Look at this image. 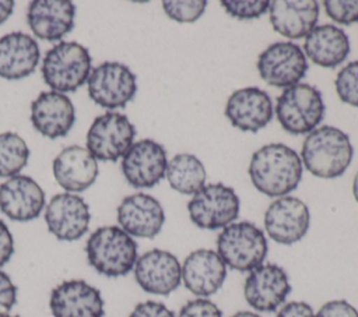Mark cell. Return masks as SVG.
I'll return each instance as SVG.
<instances>
[{"label":"cell","mask_w":358,"mask_h":317,"mask_svg":"<svg viewBox=\"0 0 358 317\" xmlns=\"http://www.w3.org/2000/svg\"><path fill=\"white\" fill-rule=\"evenodd\" d=\"M249 176L260 193L268 197H284L298 187L302 177V161L285 144H267L252 155Z\"/></svg>","instance_id":"cell-1"},{"label":"cell","mask_w":358,"mask_h":317,"mask_svg":"<svg viewBox=\"0 0 358 317\" xmlns=\"http://www.w3.org/2000/svg\"><path fill=\"white\" fill-rule=\"evenodd\" d=\"M354 149L348 135L337 127L322 126L310 131L302 144V163L315 176H341L351 163Z\"/></svg>","instance_id":"cell-2"},{"label":"cell","mask_w":358,"mask_h":317,"mask_svg":"<svg viewBox=\"0 0 358 317\" xmlns=\"http://www.w3.org/2000/svg\"><path fill=\"white\" fill-rule=\"evenodd\" d=\"M90 265L105 277H123L137 261V243L120 226L94 230L85 244Z\"/></svg>","instance_id":"cell-3"},{"label":"cell","mask_w":358,"mask_h":317,"mask_svg":"<svg viewBox=\"0 0 358 317\" xmlns=\"http://www.w3.org/2000/svg\"><path fill=\"white\" fill-rule=\"evenodd\" d=\"M267 240L260 228L248 221L232 222L217 237V253L227 267L246 272L262 265L267 256Z\"/></svg>","instance_id":"cell-4"},{"label":"cell","mask_w":358,"mask_h":317,"mask_svg":"<svg viewBox=\"0 0 358 317\" xmlns=\"http://www.w3.org/2000/svg\"><path fill=\"white\" fill-rule=\"evenodd\" d=\"M91 54L77 42L62 40L50 47L42 61V77L56 92H74L91 73Z\"/></svg>","instance_id":"cell-5"},{"label":"cell","mask_w":358,"mask_h":317,"mask_svg":"<svg viewBox=\"0 0 358 317\" xmlns=\"http://www.w3.org/2000/svg\"><path fill=\"white\" fill-rule=\"evenodd\" d=\"M275 116L281 127L291 134H309L324 116L320 91L309 84L285 88L277 98Z\"/></svg>","instance_id":"cell-6"},{"label":"cell","mask_w":358,"mask_h":317,"mask_svg":"<svg viewBox=\"0 0 358 317\" xmlns=\"http://www.w3.org/2000/svg\"><path fill=\"white\" fill-rule=\"evenodd\" d=\"M241 201L234 189L222 183L204 184L187 202L190 221L200 229H224L239 215Z\"/></svg>","instance_id":"cell-7"},{"label":"cell","mask_w":358,"mask_h":317,"mask_svg":"<svg viewBox=\"0 0 358 317\" xmlns=\"http://www.w3.org/2000/svg\"><path fill=\"white\" fill-rule=\"evenodd\" d=\"M136 128L127 116L108 112L98 116L87 133V149L99 161L115 162L133 145Z\"/></svg>","instance_id":"cell-8"},{"label":"cell","mask_w":358,"mask_h":317,"mask_svg":"<svg viewBox=\"0 0 358 317\" xmlns=\"http://www.w3.org/2000/svg\"><path fill=\"white\" fill-rule=\"evenodd\" d=\"M87 84L90 98L105 109L124 108L137 91L136 75L117 61H103L92 68Z\"/></svg>","instance_id":"cell-9"},{"label":"cell","mask_w":358,"mask_h":317,"mask_svg":"<svg viewBox=\"0 0 358 317\" xmlns=\"http://www.w3.org/2000/svg\"><path fill=\"white\" fill-rule=\"evenodd\" d=\"M262 80L277 88L299 84L308 71L303 50L294 42H275L263 50L257 59Z\"/></svg>","instance_id":"cell-10"},{"label":"cell","mask_w":358,"mask_h":317,"mask_svg":"<svg viewBox=\"0 0 358 317\" xmlns=\"http://www.w3.org/2000/svg\"><path fill=\"white\" fill-rule=\"evenodd\" d=\"M291 292V283L285 270L277 264H262L252 270L245 281L243 295L248 304L270 313L277 310Z\"/></svg>","instance_id":"cell-11"},{"label":"cell","mask_w":358,"mask_h":317,"mask_svg":"<svg viewBox=\"0 0 358 317\" xmlns=\"http://www.w3.org/2000/svg\"><path fill=\"white\" fill-rule=\"evenodd\" d=\"M165 148L154 140L134 142L122 159V172L133 187L150 189L158 184L166 172Z\"/></svg>","instance_id":"cell-12"},{"label":"cell","mask_w":358,"mask_h":317,"mask_svg":"<svg viewBox=\"0 0 358 317\" xmlns=\"http://www.w3.org/2000/svg\"><path fill=\"white\" fill-rule=\"evenodd\" d=\"M134 278L147 293L166 296L180 285L182 265L172 253L152 249L137 257Z\"/></svg>","instance_id":"cell-13"},{"label":"cell","mask_w":358,"mask_h":317,"mask_svg":"<svg viewBox=\"0 0 358 317\" xmlns=\"http://www.w3.org/2000/svg\"><path fill=\"white\" fill-rule=\"evenodd\" d=\"M308 205L291 196L274 200L264 214V229L267 235L280 244L299 242L309 229Z\"/></svg>","instance_id":"cell-14"},{"label":"cell","mask_w":358,"mask_h":317,"mask_svg":"<svg viewBox=\"0 0 358 317\" xmlns=\"http://www.w3.org/2000/svg\"><path fill=\"white\" fill-rule=\"evenodd\" d=\"M91 221L88 204L71 193L56 194L45 209L49 232L59 240L73 242L88 230Z\"/></svg>","instance_id":"cell-15"},{"label":"cell","mask_w":358,"mask_h":317,"mask_svg":"<svg viewBox=\"0 0 358 317\" xmlns=\"http://www.w3.org/2000/svg\"><path fill=\"white\" fill-rule=\"evenodd\" d=\"M117 222L131 237L152 239L165 222L161 202L145 193H136L122 200L117 207Z\"/></svg>","instance_id":"cell-16"},{"label":"cell","mask_w":358,"mask_h":317,"mask_svg":"<svg viewBox=\"0 0 358 317\" xmlns=\"http://www.w3.org/2000/svg\"><path fill=\"white\" fill-rule=\"evenodd\" d=\"M49 307L53 317H102L101 292L83 279L59 283L50 293Z\"/></svg>","instance_id":"cell-17"},{"label":"cell","mask_w":358,"mask_h":317,"mask_svg":"<svg viewBox=\"0 0 358 317\" xmlns=\"http://www.w3.org/2000/svg\"><path fill=\"white\" fill-rule=\"evenodd\" d=\"M273 102L268 94L257 87L232 92L225 105V116L241 131L256 133L273 119Z\"/></svg>","instance_id":"cell-18"},{"label":"cell","mask_w":358,"mask_h":317,"mask_svg":"<svg viewBox=\"0 0 358 317\" xmlns=\"http://www.w3.org/2000/svg\"><path fill=\"white\" fill-rule=\"evenodd\" d=\"M45 208V193L29 176L15 175L0 184V211L13 221L28 222Z\"/></svg>","instance_id":"cell-19"},{"label":"cell","mask_w":358,"mask_h":317,"mask_svg":"<svg viewBox=\"0 0 358 317\" xmlns=\"http://www.w3.org/2000/svg\"><path fill=\"white\" fill-rule=\"evenodd\" d=\"M227 278V265L217 251L199 249L182 264V282L196 296L208 297L220 290Z\"/></svg>","instance_id":"cell-20"},{"label":"cell","mask_w":358,"mask_h":317,"mask_svg":"<svg viewBox=\"0 0 358 317\" xmlns=\"http://www.w3.org/2000/svg\"><path fill=\"white\" fill-rule=\"evenodd\" d=\"M76 120L71 101L60 92H41L31 103V121L42 135L59 138L67 135Z\"/></svg>","instance_id":"cell-21"},{"label":"cell","mask_w":358,"mask_h":317,"mask_svg":"<svg viewBox=\"0 0 358 317\" xmlns=\"http://www.w3.org/2000/svg\"><path fill=\"white\" fill-rule=\"evenodd\" d=\"M76 7L69 0H35L29 3L27 21L39 39L55 42L74 27Z\"/></svg>","instance_id":"cell-22"},{"label":"cell","mask_w":358,"mask_h":317,"mask_svg":"<svg viewBox=\"0 0 358 317\" xmlns=\"http://www.w3.org/2000/svg\"><path fill=\"white\" fill-rule=\"evenodd\" d=\"M270 22L280 35L305 38L316 25L319 4L315 0H274L268 4Z\"/></svg>","instance_id":"cell-23"},{"label":"cell","mask_w":358,"mask_h":317,"mask_svg":"<svg viewBox=\"0 0 358 317\" xmlns=\"http://www.w3.org/2000/svg\"><path fill=\"white\" fill-rule=\"evenodd\" d=\"M53 176L64 190L84 191L96 180L98 163L87 148L70 145L55 158Z\"/></svg>","instance_id":"cell-24"},{"label":"cell","mask_w":358,"mask_h":317,"mask_svg":"<svg viewBox=\"0 0 358 317\" xmlns=\"http://www.w3.org/2000/svg\"><path fill=\"white\" fill-rule=\"evenodd\" d=\"M39 61V46L24 32H11L0 38V77L21 80L34 73Z\"/></svg>","instance_id":"cell-25"},{"label":"cell","mask_w":358,"mask_h":317,"mask_svg":"<svg viewBox=\"0 0 358 317\" xmlns=\"http://www.w3.org/2000/svg\"><path fill=\"white\" fill-rule=\"evenodd\" d=\"M303 53L315 64L333 68L343 63L350 53V40L347 34L336 25L315 27L306 36Z\"/></svg>","instance_id":"cell-26"},{"label":"cell","mask_w":358,"mask_h":317,"mask_svg":"<svg viewBox=\"0 0 358 317\" xmlns=\"http://www.w3.org/2000/svg\"><path fill=\"white\" fill-rule=\"evenodd\" d=\"M165 176L173 190L182 194H196L206 184L207 175L196 155L182 152L168 162Z\"/></svg>","instance_id":"cell-27"},{"label":"cell","mask_w":358,"mask_h":317,"mask_svg":"<svg viewBox=\"0 0 358 317\" xmlns=\"http://www.w3.org/2000/svg\"><path fill=\"white\" fill-rule=\"evenodd\" d=\"M29 148L15 133L0 134V177H13L27 165Z\"/></svg>","instance_id":"cell-28"},{"label":"cell","mask_w":358,"mask_h":317,"mask_svg":"<svg viewBox=\"0 0 358 317\" xmlns=\"http://www.w3.org/2000/svg\"><path fill=\"white\" fill-rule=\"evenodd\" d=\"M338 98L354 108H358V60L345 64L336 77Z\"/></svg>","instance_id":"cell-29"},{"label":"cell","mask_w":358,"mask_h":317,"mask_svg":"<svg viewBox=\"0 0 358 317\" xmlns=\"http://www.w3.org/2000/svg\"><path fill=\"white\" fill-rule=\"evenodd\" d=\"M207 7L206 0L192 1H162V8L171 20L178 22H194L197 21Z\"/></svg>","instance_id":"cell-30"},{"label":"cell","mask_w":358,"mask_h":317,"mask_svg":"<svg viewBox=\"0 0 358 317\" xmlns=\"http://www.w3.org/2000/svg\"><path fill=\"white\" fill-rule=\"evenodd\" d=\"M270 1L266 0H249V1H234V0H222L221 6L225 11L235 18L239 20H253L259 18L268 10Z\"/></svg>","instance_id":"cell-31"},{"label":"cell","mask_w":358,"mask_h":317,"mask_svg":"<svg viewBox=\"0 0 358 317\" xmlns=\"http://www.w3.org/2000/svg\"><path fill=\"white\" fill-rule=\"evenodd\" d=\"M327 15L343 25H350L358 21V0L344 1V0H326L323 1Z\"/></svg>","instance_id":"cell-32"},{"label":"cell","mask_w":358,"mask_h":317,"mask_svg":"<svg viewBox=\"0 0 358 317\" xmlns=\"http://www.w3.org/2000/svg\"><path fill=\"white\" fill-rule=\"evenodd\" d=\"M178 317H222V311L214 302L206 297H197L189 300L180 309Z\"/></svg>","instance_id":"cell-33"},{"label":"cell","mask_w":358,"mask_h":317,"mask_svg":"<svg viewBox=\"0 0 358 317\" xmlns=\"http://www.w3.org/2000/svg\"><path fill=\"white\" fill-rule=\"evenodd\" d=\"M17 302V286L11 278L0 270V316L8 314Z\"/></svg>","instance_id":"cell-34"},{"label":"cell","mask_w":358,"mask_h":317,"mask_svg":"<svg viewBox=\"0 0 358 317\" xmlns=\"http://www.w3.org/2000/svg\"><path fill=\"white\" fill-rule=\"evenodd\" d=\"M315 317H358V310L347 300H330L319 309Z\"/></svg>","instance_id":"cell-35"},{"label":"cell","mask_w":358,"mask_h":317,"mask_svg":"<svg viewBox=\"0 0 358 317\" xmlns=\"http://www.w3.org/2000/svg\"><path fill=\"white\" fill-rule=\"evenodd\" d=\"M129 317H176L171 309L161 302L147 300L138 303Z\"/></svg>","instance_id":"cell-36"},{"label":"cell","mask_w":358,"mask_h":317,"mask_svg":"<svg viewBox=\"0 0 358 317\" xmlns=\"http://www.w3.org/2000/svg\"><path fill=\"white\" fill-rule=\"evenodd\" d=\"M275 317H315V313L308 303L294 300L285 303Z\"/></svg>","instance_id":"cell-37"},{"label":"cell","mask_w":358,"mask_h":317,"mask_svg":"<svg viewBox=\"0 0 358 317\" xmlns=\"http://www.w3.org/2000/svg\"><path fill=\"white\" fill-rule=\"evenodd\" d=\"M14 253V239L8 226L0 219V267L8 263Z\"/></svg>","instance_id":"cell-38"},{"label":"cell","mask_w":358,"mask_h":317,"mask_svg":"<svg viewBox=\"0 0 358 317\" xmlns=\"http://www.w3.org/2000/svg\"><path fill=\"white\" fill-rule=\"evenodd\" d=\"M14 1L11 0H0V24L7 21V18L13 14Z\"/></svg>","instance_id":"cell-39"},{"label":"cell","mask_w":358,"mask_h":317,"mask_svg":"<svg viewBox=\"0 0 358 317\" xmlns=\"http://www.w3.org/2000/svg\"><path fill=\"white\" fill-rule=\"evenodd\" d=\"M231 317H262L253 311H248V310H242V311H238L235 314H232Z\"/></svg>","instance_id":"cell-40"},{"label":"cell","mask_w":358,"mask_h":317,"mask_svg":"<svg viewBox=\"0 0 358 317\" xmlns=\"http://www.w3.org/2000/svg\"><path fill=\"white\" fill-rule=\"evenodd\" d=\"M352 193H354V197H355V200L358 202V172H357V175L354 177V182H352Z\"/></svg>","instance_id":"cell-41"},{"label":"cell","mask_w":358,"mask_h":317,"mask_svg":"<svg viewBox=\"0 0 358 317\" xmlns=\"http://www.w3.org/2000/svg\"><path fill=\"white\" fill-rule=\"evenodd\" d=\"M0 317H20V316H11V314H3Z\"/></svg>","instance_id":"cell-42"}]
</instances>
